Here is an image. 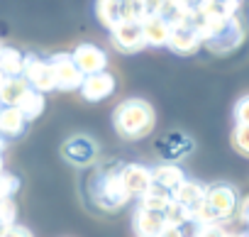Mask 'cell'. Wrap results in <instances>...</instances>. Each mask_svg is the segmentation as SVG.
<instances>
[{
	"label": "cell",
	"mask_w": 249,
	"mask_h": 237,
	"mask_svg": "<svg viewBox=\"0 0 249 237\" xmlns=\"http://www.w3.org/2000/svg\"><path fill=\"white\" fill-rule=\"evenodd\" d=\"M193 25L198 30L200 47L210 49L213 54H230V52L239 49L242 42H244V27L237 18L208 20V18L198 15V10H196L193 13Z\"/></svg>",
	"instance_id": "1"
},
{
	"label": "cell",
	"mask_w": 249,
	"mask_h": 237,
	"mask_svg": "<svg viewBox=\"0 0 249 237\" xmlns=\"http://www.w3.org/2000/svg\"><path fill=\"white\" fill-rule=\"evenodd\" d=\"M115 130L122 140H142L147 135H152L154 125H157V112L152 108V103H147L144 98H127L122 100L115 110Z\"/></svg>",
	"instance_id": "2"
},
{
	"label": "cell",
	"mask_w": 249,
	"mask_h": 237,
	"mask_svg": "<svg viewBox=\"0 0 249 237\" xmlns=\"http://www.w3.org/2000/svg\"><path fill=\"white\" fill-rule=\"evenodd\" d=\"M124 164H103L95 169L93 179H90V196H93V203L103 210H120L130 198V193L124 191L122 186V179H120V171H122Z\"/></svg>",
	"instance_id": "3"
},
{
	"label": "cell",
	"mask_w": 249,
	"mask_h": 237,
	"mask_svg": "<svg viewBox=\"0 0 249 237\" xmlns=\"http://www.w3.org/2000/svg\"><path fill=\"white\" fill-rule=\"evenodd\" d=\"M239 208V193L230 183H213L205 186V198L198 210V220L205 225H222L230 220Z\"/></svg>",
	"instance_id": "4"
},
{
	"label": "cell",
	"mask_w": 249,
	"mask_h": 237,
	"mask_svg": "<svg viewBox=\"0 0 249 237\" xmlns=\"http://www.w3.org/2000/svg\"><path fill=\"white\" fill-rule=\"evenodd\" d=\"M22 78L27 81V86L37 93H47V91H56L54 88V69L49 56H39V54H25V66H22Z\"/></svg>",
	"instance_id": "5"
},
{
	"label": "cell",
	"mask_w": 249,
	"mask_h": 237,
	"mask_svg": "<svg viewBox=\"0 0 249 237\" xmlns=\"http://www.w3.org/2000/svg\"><path fill=\"white\" fill-rule=\"evenodd\" d=\"M154 149H157V154H159L161 162L176 164V162L186 159V157L196 149V142H193L191 135H186V132H181V130H171V132H166V135H161V137L157 140Z\"/></svg>",
	"instance_id": "6"
},
{
	"label": "cell",
	"mask_w": 249,
	"mask_h": 237,
	"mask_svg": "<svg viewBox=\"0 0 249 237\" xmlns=\"http://www.w3.org/2000/svg\"><path fill=\"white\" fill-rule=\"evenodd\" d=\"M61 157L71 166H93L98 159V142L88 135H71L61 145Z\"/></svg>",
	"instance_id": "7"
},
{
	"label": "cell",
	"mask_w": 249,
	"mask_h": 237,
	"mask_svg": "<svg viewBox=\"0 0 249 237\" xmlns=\"http://www.w3.org/2000/svg\"><path fill=\"white\" fill-rule=\"evenodd\" d=\"M49 61H52V69H54V88H59V91H76V88H81L83 73L76 69L71 54L61 52V54L49 56Z\"/></svg>",
	"instance_id": "8"
},
{
	"label": "cell",
	"mask_w": 249,
	"mask_h": 237,
	"mask_svg": "<svg viewBox=\"0 0 249 237\" xmlns=\"http://www.w3.org/2000/svg\"><path fill=\"white\" fill-rule=\"evenodd\" d=\"M110 39L120 52H142L147 47L142 22H120V25H115L110 30Z\"/></svg>",
	"instance_id": "9"
},
{
	"label": "cell",
	"mask_w": 249,
	"mask_h": 237,
	"mask_svg": "<svg viewBox=\"0 0 249 237\" xmlns=\"http://www.w3.org/2000/svg\"><path fill=\"white\" fill-rule=\"evenodd\" d=\"M71 59H73V64H76V69L83 73V76H93V73H100V71H105V66H107V54L100 49V47H95V44H78L73 52H71Z\"/></svg>",
	"instance_id": "10"
},
{
	"label": "cell",
	"mask_w": 249,
	"mask_h": 237,
	"mask_svg": "<svg viewBox=\"0 0 249 237\" xmlns=\"http://www.w3.org/2000/svg\"><path fill=\"white\" fill-rule=\"evenodd\" d=\"M120 179H122L124 191L130 193V198H142L154 183L152 169L142 166V164H124L122 171H120Z\"/></svg>",
	"instance_id": "11"
},
{
	"label": "cell",
	"mask_w": 249,
	"mask_h": 237,
	"mask_svg": "<svg viewBox=\"0 0 249 237\" xmlns=\"http://www.w3.org/2000/svg\"><path fill=\"white\" fill-rule=\"evenodd\" d=\"M166 47L174 52V54H181V56H188V54H196L200 49V37H198V30L193 25V18L178 27H171V35H169V42Z\"/></svg>",
	"instance_id": "12"
},
{
	"label": "cell",
	"mask_w": 249,
	"mask_h": 237,
	"mask_svg": "<svg viewBox=\"0 0 249 237\" xmlns=\"http://www.w3.org/2000/svg\"><path fill=\"white\" fill-rule=\"evenodd\" d=\"M78 91H81L83 100L98 103V100L107 98L115 91V76L107 73V71H100V73H93V76H83V83H81Z\"/></svg>",
	"instance_id": "13"
},
{
	"label": "cell",
	"mask_w": 249,
	"mask_h": 237,
	"mask_svg": "<svg viewBox=\"0 0 249 237\" xmlns=\"http://www.w3.org/2000/svg\"><path fill=\"white\" fill-rule=\"evenodd\" d=\"M203 198H205V186L203 183H198V181H183L178 188H176V193H174V201L178 203V205H183L186 210H191L196 218H198V210H200V205H203Z\"/></svg>",
	"instance_id": "14"
},
{
	"label": "cell",
	"mask_w": 249,
	"mask_h": 237,
	"mask_svg": "<svg viewBox=\"0 0 249 237\" xmlns=\"http://www.w3.org/2000/svg\"><path fill=\"white\" fill-rule=\"evenodd\" d=\"M27 120L18 108H0V137L3 140H18L27 132Z\"/></svg>",
	"instance_id": "15"
},
{
	"label": "cell",
	"mask_w": 249,
	"mask_h": 237,
	"mask_svg": "<svg viewBox=\"0 0 249 237\" xmlns=\"http://www.w3.org/2000/svg\"><path fill=\"white\" fill-rule=\"evenodd\" d=\"M166 218L161 213H152V210H144V208H137L135 213V230L140 237H159L164 230H166Z\"/></svg>",
	"instance_id": "16"
},
{
	"label": "cell",
	"mask_w": 249,
	"mask_h": 237,
	"mask_svg": "<svg viewBox=\"0 0 249 237\" xmlns=\"http://www.w3.org/2000/svg\"><path fill=\"white\" fill-rule=\"evenodd\" d=\"M196 10L208 20H230L237 18L239 3H234V0H205V3H196Z\"/></svg>",
	"instance_id": "17"
},
{
	"label": "cell",
	"mask_w": 249,
	"mask_h": 237,
	"mask_svg": "<svg viewBox=\"0 0 249 237\" xmlns=\"http://www.w3.org/2000/svg\"><path fill=\"white\" fill-rule=\"evenodd\" d=\"M152 179H154V186H159L169 193H176V188L186 181V174L174 164H164V166L152 169Z\"/></svg>",
	"instance_id": "18"
},
{
	"label": "cell",
	"mask_w": 249,
	"mask_h": 237,
	"mask_svg": "<svg viewBox=\"0 0 249 237\" xmlns=\"http://www.w3.org/2000/svg\"><path fill=\"white\" fill-rule=\"evenodd\" d=\"M25 66V54L15 47H0V73L5 78H20Z\"/></svg>",
	"instance_id": "19"
},
{
	"label": "cell",
	"mask_w": 249,
	"mask_h": 237,
	"mask_svg": "<svg viewBox=\"0 0 249 237\" xmlns=\"http://www.w3.org/2000/svg\"><path fill=\"white\" fill-rule=\"evenodd\" d=\"M142 27H144V42H147V47H166L169 35H171V27L159 15L144 20Z\"/></svg>",
	"instance_id": "20"
},
{
	"label": "cell",
	"mask_w": 249,
	"mask_h": 237,
	"mask_svg": "<svg viewBox=\"0 0 249 237\" xmlns=\"http://www.w3.org/2000/svg\"><path fill=\"white\" fill-rule=\"evenodd\" d=\"M171 201H174V193H169V191H164V188H159V186H154L152 183V188L140 198V208H144V210H152V213H166V208L171 205Z\"/></svg>",
	"instance_id": "21"
},
{
	"label": "cell",
	"mask_w": 249,
	"mask_h": 237,
	"mask_svg": "<svg viewBox=\"0 0 249 237\" xmlns=\"http://www.w3.org/2000/svg\"><path fill=\"white\" fill-rule=\"evenodd\" d=\"M27 91H30V86H27V81L22 76L20 78H8L3 83V88H0V105L3 108H15Z\"/></svg>",
	"instance_id": "22"
},
{
	"label": "cell",
	"mask_w": 249,
	"mask_h": 237,
	"mask_svg": "<svg viewBox=\"0 0 249 237\" xmlns=\"http://www.w3.org/2000/svg\"><path fill=\"white\" fill-rule=\"evenodd\" d=\"M44 105H47V100H44V93H37V91H27L25 95H22V100L15 105L20 112H22V117L27 123H32V120H37V117L44 112Z\"/></svg>",
	"instance_id": "23"
},
{
	"label": "cell",
	"mask_w": 249,
	"mask_h": 237,
	"mask_svg": "<svg viewBox=\"0 0 249 237\" xmlns=\"http://www.w3.org/2000/svg\"><path fill=\"white\" fill-rule=\"evenodd\" d=\"M95 15L107 30H112L115 25L122 22V3L120 0H100L95 5Z\"/></svg>",
	"instance_id": "24"
},
{
	"label": "cell",
	"mask_w": 249,
	"mask_h": 237,
	"mask_svg": "<svg viewBox=\"0 0 249 237\" xmlns=\"http://www.w3.org/2000/svg\"><path fill=\"white\" fill-rule=\"evenodd\" d=\"M18 188H20V179L15 174H8V171L0 174V201L13 198Z\"/></svg>",
	"instance_id": "25"
},
{
	"label": "cell",
	"mask_w": 249,
	"mask_h": 237,
	"mask_svg": "<svg viewBox=\"0 0 249 237\" xmlns=\"http://www.w3.org/2000/svg\"><path fill=\"white\" fill-rule=\"evenodd\" d=\"M232 145L239 154L249 157V125H237L232 130Z\"/></svg>",
	"instance_id": "26"
},
{
	"label": "cell",
	"mask_w": 249,
	"mask_h": 237,
	"mask_svg": "<svg viewBox=\"0 0 249 237\" xmlns=\"http://www.w3.org/2000/svg\"><path fill=\"white\" fill-rule=\"evenodd\" d=\"M18 220V205L13 203V198L0 201V222H5L8 227H13Z\"/></svg>",
	"instance_id": "27"
},
{
	"label": "cell",
	"mask_w": 249,
	"mask_h": 237,
	"mask_svg": "<svg viewBox=\"0 0 249 237\" xmlns=\"http://www.w3.org/2000/svg\"><path fill=\"white\" fill-rule=\"evenodd\" d=\"M234 120H237V125H249V95L237 100V105H234Z\"/></svg>",
	"instance_id": "28"
},
{
	"label": "cell",
	"mask_w": 249,
	"mask_h": 237,
	"mask_svg": "<svg viewBox=\"0 0 249 237\" xmlns=\"http://www.w3.org/2000/svg\"><path fill=\"white\" fill-rule=\"evenodd\" d=\"M222 232H225L222 225H205L203 232H200L198 237H222Z\"/></svg>",
	"instance_id": "29"
},
{
	"label": "cell",
	"mask_w": 249,
	"mask_h": 237,
	"mask_svg": "<svg viewBox=\"0 0 249 237\" xmlns=\"http://www.w3.org/2000/svg\"><path fill=\"white\" fill-rule=\"evenodd\" d=\"M3 237H32V232H30L27 227L13 225V227H8V230H5V235H3Z\"/></svg>",
	"instance_id": "30"
},
{
	"label": "cell",
	"mask_w": 249,
	"mask_h": 237,
	"mask_svg": "<svg viewBox=\"0 0 249 237\" xmlns=\"http://www.w3.org/2000/svg\"><path fill=\"white\" fill-rule=\"evenodd\" d=\"M239 218H242V222L247 225V230H249V196H244L242 198V203H239Z\"/></svg>",
	"instance_id": "31"
},
{
	"label": "cell",
	"mask_w": 249,
	"mask_h": 237,
	"mask_svg": "<svg viewBox=\"0 0 249 237\" xmlns=\"http://www.w3.org/2000/svg\"><path fill=\"white\" fill-rule=\"evenodd\" d=\"M159 237H183V235L178 232V227H166V230H164Z\"/></svg>",
	"instance_id": "32"
},
{
	"label": "cell",
	"mask_w": 249,
	"mask_h": 237,
	"mask_svg": "<svg viewBox=\"0 0 249 237\" xmlns=\"http://www.w3.org/2000/svg\"><path fill=\"white\" fill-rule=\"evenodd\" d=\"M222 237H239V232H230V230H225Z\"/></svg>",
	"instance_id": "33"
},
{
	"label": "cell",
	"mask_w": 249,
	"mask_h": 237,
	"mask_svg": "<svg viewBox=\"0 0 249 237\" xmlns=\"http://www.w3.org/2000/svg\"><path fill=\"white\" fill-rule=\"evenodd\" d=\"M5 230H8V225H5V222H0V237L5 235Z\"/></svg>",
	"instance_id": "34"
},
{
	"label": "cell",
	"mask_w": 249,
	"mask_h": 237,
	"mask_svg": "<svg viewBox=\"0 0 249 237\" xmlns=\"http://www.w3.org/2000/svg\"><path fill=\"white\" fill-rule=\"evenodd\" d=\"M5 171V166H3V157H0V174H3Z\"/></svg>",
	"instance_id": "35"
},
{
	"label": "cell",
	"mask_w": 249,
	"mask_h": 237,
	"mask_svg": "<svg viewBox=\"0 0 249 237\" xmlns=\"http://www.w3.org/2000/svg\"><path fill=\"white\" fill-rule=\"evenodd\" d=\"M3 147H5V140H3V137H0V152H3Z\"/></svg>",
	"instance_id": "36"
}]
</instances>
